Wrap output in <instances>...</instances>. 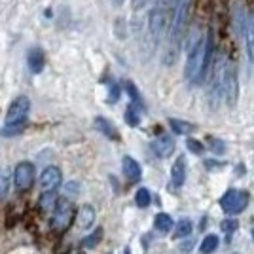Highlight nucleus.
Wrapping results in <instances>:
<instances>
[{
  "instance_id": "f257e3e1",
  "label": "nucleus",
  "mask_w": 254,
  "mask_h": 254,
  "mask_svg": "<svg viewBox=\"0 0 254 254\" xmlns=\"http://www.w3.org/2000/svg\"><path fill=\"white\" fill-rule=\"evenodd\" d=\"M212 38L211 34L203 36L201 32H193V38L188 44V57L184 66V76L191 84H199L207 66L211 63Z\"/></svg>"
},
{
  "instance_id": "f03ea898",
  "label": "nucleus",
  "mask_w": 254,
  "mask_h": 254,
  "mask_svg": "<svg viewBox=\"0 0 254 254\" xmlns=\"http://www.w3.org/2000/svg\"><path fill=\"white\" fill-rule=\"evenodd\" d=\"M191 0H177L175 10H173V19H171L169 31H167V46L163 52V64L171 66L175 64L177 57L182 48V40H184V32L188 27V15H190Z\"/></svg>"
},
{
  "instance_id": "7ed1b4c3",
  "label": "nucleus",
  "mask_w": 254,
  "mask_h": 254,
  "mask_svg": "<svg viewBox=\"0 0 254 254\" xmlns=\"http://www.w3.org/2000/svg\"><path fill=\"white\" fill-rule=\"evenodd\" d=\"M177 0H158L156 6L150 10L148 15V31L154 40H161L169 31L173 10H175Z\"/></svg>"
},
{
  "instance_id": "20e7f679",
  "label": "nucleus",
  "mask_w": 254,
  "mask_h": 254,
  "mask_svg": "<svg viewBox=\"0 0 254 254\" xmlns=\"http://www.w3.org/2000/svg\"><path fill=\"white\" fill-rule=\"evenodd\" d=\"M29 112H31V99L25 95L15 97L11 101V105L8 106V112H6V118H4V127H13V129L21 131L25 124H27Z\"/></svg>"
},
{
  "instance_id": "39448f33",
  "label": "nucleus",
  "mask_w": 254,
  "mask_h": 254,
  "mask_svg": "<svg viewBox=\"0 0 254 254\" xmlns=\"http://www.w3.org/2000/svg\"><path fill=\"white\" fill-rule=\"evenodd\" d=\"M251 195L245 190H228L220 197V207L226 214H239L249 207Z\"/></svg>"
},
{
  "instance_id": "423d86ee",
  "label": "nucleus",
  "mask_w": 254,
  "mask_h": 254,
  "mask_svg": "<svg viewBox=\"0 0 254 254\" xmlns=\"http://www.w3.org/2000/svg\"><path fill=\"white\" fill-rule=\"evenodd\" d=\"M222 93L226 105L228 106L237 105V99H239V80H237V70H235L233 63H226V68H224Z\"/></svg>"
},
{
  "instance_id": "0eeeda50",
  "label": "nucleus",
  "mask_w": 254,
  "mask_h": 254,
  "mask_svg": "<svg viewBox=\"0 0 254 254\" xmlns=\"http://www.w3.org/2000/svg\"><path fill=\"white\" fill-rule=\"evenodd\" d=\"M224 63L222 55H218L214 61H212V70H211V82H209V93H211L212 105H216L220 99H222V82H224Z\"/></svg>"
},
{
  "instance_id": "6e6552de",
  "label": "nucleus",
  "mask_w": 254,
  "mask_h": 254,
  "mask_svg": "<svg viewBox=\"0 0 254 254\" xmlns=\"http://www.w3.org/2000/svg\"><path fill=\"white\" fill-rule=\"evenodd\" d=\"M72 214H74V205L70 199H66V197H61L57 205H55V209H53V216H52V228L55 230H64L70 220H72Z\"/></svg>"
},
{
  "instance_id": "1a4fd4ad",
  "label": "nucleus",
  "mask_w": 254,
  "mask_h": 254,
  "mask_svg": "<svg viewBox=\"0 0 254 254\" xmlns=\"http://www.w3.org/2000/svg\"><path fill=\"white\" fill-rule=\"evenodd\" d=\"M13 182L17 186V190L27 191L34 182V165L31 161H21L17 163V167L13 171Z\"/></svg>"
},
{
  "instance_id": "9d476101",
  "label": "nucleus",
  "mask_w": 254,
  "mask_h": 254,
  "mask_svg": "<svg viewBox=\"0 0 254 254\" xmlns=\"http://www.w3.org/2000/svg\"><path fill=\"white\" fill-rule=\"evenodd\" d=\"M63 182V175H61V169L59 167H46L40 175V186H42L46 191H55Z\"/></svg>"
},
{
  "instance_id": "9b49d317",
  "label": "nucleus",
  "mask_w": 254,
  "mask_h": 254,
  "mask_svg": "<svg viewBox=\"0 0 254 254\" xmlns=\"http://www.w3.org/2000/svg\"><path fill=\"white\" fill-rule=\"evenodd\" d=\"M27 64L31 68L32 74H40L46 66V55L40 48H31L27 53Z\"/></svg>"
},
{
  "instance_id": "f8f14e48",
  "label": "nucleus",
  "mask_w": 254,
  "mask_h": 254,
  "mask_svg": "<svg viewBox=\"0 0 254 254\" xmlns=\"http://www.w3.org/2000/svg\"><path fill=\"white\" fill-rule=\"evenodd\" d=\"M152 150L158 158H169L171 154L175 152V140L167 135H161L159 138H156L152 142Z\"/></svg>"
},
{
  "instance_id": "ddd939ff",
  "label": "nucleus",
  "mask_w": 254,
  "mask_h": 254,
  "mask_svg": "<svg viewBox=\"0 0 254 254\" xmlns=\"http://www.w3.org/2000/svg\"><path fill=\"white\" fill-rule=\"evenodd\" d=\"M171 180H173V184L177 188H180L184 184V180H186V159H184V156H179L177 161L173 163V167H171Z\"/></svg>"
},
{
  "instance_id": "4468645a",
  "label": "nucleus",
  "mask_w": 254,
  "mask_h": 254,
  "mask_svg": "<svg viewBox=\"0 0 254 254\" xmlns=\"http://www.w3.org/2000/svg\"><path fill=\"white\" fill-rule=\"evenodd\" d=\"M122 169H124V175L127 177V180H131V182H137L140 179V175H142L140 165L131 156H126L122 159Z\"/></svg>"
},
{
  "instance_id": "2eb2a0df",
  "label": "nucleus",
  "mask_w": 254,
  "mask_h": 254,
  "mask_svg": "<svg viewBox=\"0 0 254 254\" xmlns=\"http://www.w3.org/2000/svg\"><path fill=\"white\" fill-rule=\"evenodd\" d=\"M93 224H95V209L91 205H84L78 212V228L89 230Z\"/></svg>"
},
{
  "instance_id": "dca6fc26",
  "label": "nucleus",
  "mask_w": 254,
  "mask_h": 254,
  "mask_svg": "<svg viewBox=\"0 0 254 254\" xmlns=\"http://www.w3.org/2000/svg\"><path fill=\"white\" fill-rule=\"evenodd\" d=\"M95 127L97 131H101L103 135H105L106 138H112V140H120V133H118V129L114 127V124L112 122H108L106 118H95Z\"/></svg>"
},
{
  "instance_id": "f3484780",
  "label": "nucleus",
  "mask_w": 254,
  "mask_h": 254,
  "mask_svg": "<svg viewBox=\"0 0 254 254\" xmlns=\"http://www.w3.org/2000/svg\"><path fill=\"white\" fill-rule=\"evenodd\" d=\"M232 19H233V29H235V34H237V36L247 34V21H245L243 6H239V4H235V6H233Z\"/></svg>"
},
{
  "instance_id": "a211bd4d",
  "label": "nucleus",
  "mask_w": 254,
  "mask_h": 254,
  "mask_svg": "<svg viewBox=\"0 0 254 254\" xmlns=\"http://www.w3.org/2000/svg\"><path fill=\"white\" fill-rule=\"evenodd\" d=\"M124 87H126L127 95L131 97V105H135L137 108H144V101H142V95H140V91H138V87L131 80H126L124 82Z\"/></svg>"
},
{
  "instance_id": "6ab92c4d",
  "label": "nucleus",
  "mask_w": 254,
  "mask_h": 254,
  "mask_svg": "<svg viewBox=\"0 0 254 254\" xmlns=\"http://www.w3.org/2000/svg\"><path fill=\"white\" fill-rule=\"evenodd\" d=\"M247 53H249V61L254 64V11L251 19L247 23Z\"/></svg>"
},
{
  "instance_id": "aec40b11",
  "label": "nucleus",
  "mask_w": 254,
  "mask_h": 254,
  "mask_svg": "<svg viewBox=\"0 0 254 254\" xmlns=\"http://www.w3.org/2000/svg\"><path fill=\"white\" fill-rule=\"evenodd\" d=\"M11 179H13V175H11V171L8 167L6 169H0V199H4L8 195L11 186Z\"/></svg>"
},
{
  "instance_id": "412c9836",
  "label": "nucleus",
  "mask_w": 254,
  "mask_h": 254,
  "mask_svg": "<svg viewBox=\"0 0 254 254\" xmlns=\"http://www.w3.org/2000/svg\"><path fill=\"white\" fill-rule=\"evenodd\" d=\"M154 226H156L158 232L167 233L173 228V218H171L169 214H165V212H159V214H156V218H154Z\"/></svg>"
},
{
  "instance_id": "4be33fe9",
  "label": "nucleus",
  "mask_w": 254,
  "mask_h": 254,
  "mask_svg": "<svg viewBox=\"0 0 254 254\" xmlns=\"http://www.w3.org/2000/svg\"><path fill=\"white\" fill-rule=\"evenodd\" d=\"M169 126L177 135H188V133L193 131V126H191V124L184 122V120H177V118H171Z\"/></svg>"
},
{
  "instance_id": "5701e85b",
  "label": "nucleus",
  "mask_w": 254,
  "mask_h": 254,
  "mask_svg": "<svg viewBox=\"0 0 254 254\" xmlns=\"http://www.w3.org/2000/svg\"><path fill=\"white\" fill-rule=\"evenodd\" d=\"M191 230H193L191 220H188V218H182V220H179V222H177V228H175V237H177V239L188 237V235L191 233Z\"/></svg>"
},
{
  "instance_id": "b1692460",
  "label": "nucleus",
  "mask_w": 254,
  "mask_h": 254,
  "mask_svg": "<svg viewBox=\"0 0 254 254\" xmlns=\"http://www.w3.org/2000/svg\"><path fill=\"white\" fill-rule=\"evenodd\" d=\"M216 249H218V237H216L214 233H209V235L203 239L199 251H201L203 254H211V253H214Z\"/></svg>"
},
{
  "instance_id": "393cba45",
  "label": "nucleus",
  "mask_w": 254,
  "mask_h": 254,
  "mask_svg": "<svg viewBox=\"0 0 254 254\" xmlns=\"http://www.w3.org/2000/svg\"><path fill=\"white\" fill-rule=\"evenodd\" d=\"M57 195H55V191H44L42 197H40V207H42L44 211H50V209H55V205H57Z\"/></svg>"
},
{
  "instance_id": "a878e982",
  "label": "nucleus",
  "mask_w": 254,
  "mask_h": 254,
  "mask_svg": "<svg viewBox=\"0 0 254 254\" xmlns=\"http://www.w3.org/2000/svg\"><path fill=\"white\" fill-rule=\"evenodd\" d=\"M126 122L127 126L131 127H137L140 124V116H138V108L135 105H129L126 110Z\"/></svg>"
},
{
  "instance_id": "bb28decb",
  "label": "nucleus",
  "mask_w": 254,
  "mask_h": 254,
  "mask_svg": "<svg viewBox=\"0 0 254 254\" xmlns=\"http://www.w3.org/2000/svg\"><path fill=\"white\" fill-rule=\"evenodd\" d=\"M150 191L146 190V188H140V190L137 191V195H135V203H137L140 209H146L150 205Z\"/></svg>"
},
{
  "instance_id": "cd10ccee",
  "label": "nucleus",
  "mask_w": 254,
  "mask_h": 254,
  "mask_svg": "<svg viewBox=\"0 0 254 254\" xmlns=\"http://www.w3.org/2000/svg\"><path fill=\"white\" fill-rule=\"evenodd\" d=\"M207 146H209L214 154H224V152H226V144H224L220 138L207 137Z\"/></svg>"
},
{
  "instance_id": "c85d7f7f",
  "label": "nucleus",
  "mask_w": 254,
  "mask_h": 254,
  "mask_svg": "<svg viewBox=\"0 0 254 254\" xmlns=\"http://www.w3.org/2000/svg\"><path fill=\"white\" fill-rule=\"evenodd\" d=\"M120 101V85L116 82H108V103L114 105Z\"/></svg>"
},
{
  "instance_id": "c756f323",
  "label": "nucleus",
  "mask_w": 254,
  "mask_h": 254,
  "mask_svg": "<svg viewBox=\"0 0 254 254\" xmlns=\"http://www.w3.org/2000/svg\"><path fill=\"white\" fill-rule=\"evenodd\" d=\"M101 237H103V230L99 228L95 233H91L87 239H84V247H95V245L101 241Z\"/></svg>"
},
{
  "instance_id": "7c9ffc66",
  "label": "nucleus",
  "mask_w": 254,
  "mask_h": 254,
  "mask_svg": "<svg viewBox=\"0 0 254 254\" xmlns=\"http://www.w3.org/2000/svg\"><path fill=\"white\" fill-rule=\"evenodd\" d=\"M186 146H188V150L190 152H193V154H203V144L199 142V140H195V138H188L186 140Z\"/></svg>"
},
{
  "instance_id": "2f4dec72",
  "label": "nucleus",
  "mask_w": 254,
  "mask_h": 254,
  "mask_svg": "<svg viewBox=\"0 0 254 254\" xmlns=\"http://www.w3.org/2000/svg\"><path fill=\"white\" fill-rule=\"evenodd\" d=\"M220 228H222V232L232 233L233 230H237V220H232V218H228V220H224Z\"/></svg>"
},
{
  "instance_id": "473e14b6",
  "label": "nucleus",
  "mask_w": 254,
  "mask_h": 254,
  "mask_svg": "<svg viewBox=\"0 0 254 254\" xmlns=\"http://www.w3.org/2000/svg\"><path fill=\"white\" fill-rule=\"evenodd\" d=\"M78 182H68L66 186H64V191H66V195L68 197H76V193H78Z\"/></svg>"
},
{
  "instance_id": "72a5a7b5",
  "label": "nucleus",
  "mask_w": 254,
  "mask_h": 254,
  "mask_svg": "<svg viewBox=\"0 0 254 254\" xmlns=\"http://www.w3.org/2000/svg\"><path fill=\"white\" fill-rule=\"evenodd\" d=\"M131 4H133V10H140L148 4V0H131Z\"/></svg>"
},
{
  "instance_id": "f704fd0d",
  "label": "nucleus",
  "mask_w": 254,
  "mask_h": 254,
  "mask_svg": "<svg viewBox=\"0 0 254 254\" xmlns=\"http://www.w3.org/2000/svg\"><path fill=\"white\" fill-rule=\"evenodd\" d=\"M112 2H114V6H122L126 0H112Z\"/></svg>"
},
{
  "instance_id": "c9c22d12",
  "label": "nucleus",
  "mask_w": 254,
  "mask_h": 254,
  "mask_svg": "<svg viewBox=\"0 0 254 254\" xmlns=\"http://www.w3.org/2000/svg\"><path fill=\"white\" fill-rule=\"evenodd\" d=\"M124 254H131V251H129V249H126V251H124Z\"/></svg>"
},
{
  "instance_id": "e433bc0d",
  "label": "nucleus",
  "mask_w": 254,
  "mask_h": 254,
  "mask_svg": "<svg viewBox=\"0 0 254 254\" xmlns=\"http://www.w3.org/2000/svg\"><path fill=\"white\" fill-rule=\"evenodd\" d=\"M80 254H84V253H80Z\"/></svg>"
}]
</instances>
